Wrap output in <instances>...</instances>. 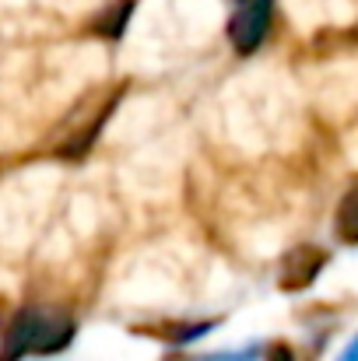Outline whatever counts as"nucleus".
I'll return each mask as SVG.
<instances>
[{
  "instance_id": "nucleus-5",
  "label": "nucleus",
  "mask_w": 358,
  "mask_h": 361,
  "mask_svg": "<svg viewBox=\"0 0 358 361\" xmlns=\"http://www.w3.org/2000/svg\"><path fill=\"white\" fill-rule=\"evenodd\" d=\"M338 361H358V337L348 344V348H345V355H341Z\"/></svg>"
},
{
  "instance_id": "nucleus-1",
  "label": "nucleus",
  "mask_w": 358,
  "mask_h": 361,
  "mask_svg": "<svg viewBox=\"0 0 358 361\" xmlns=\"http://www.w3.org/2000/svg\"><path fill=\"white\" fill-rule=\"evenodd\" d=\"M71 337H74L71 316L53 309H21L4 337L0 361H18L25 355H56L71 344Z\"/></svg>"
},
{
  "instance_id": "nucleus-3",
  "label": "nucleus",
  "mask_w": 358,
  "mask_h": 361,
  "mask_svg": "<svg viewBox=\"0 0 358 361\" xmlns=\"http://www.w3.org/2000/svg\"><path fill=\"white\" fill-rule=\"evenodd\" d=\"M320 267H323V252H320V249H295L292 256H285V267H281V284H285V291L306 288V284L316 277Z\"/></svg>"
},
{
  "instance_id": "nucleus-4",
  "label": "nucleus",
  "mask_w": 358,
  "mask_h": 361,
  "mask_svg": "<svg viewBox=\"0 0 358 361\" xmlns=\"http://www.w3.org/2000/svg\"><path fill=\"white\" fill-rule=\"evenodd\" d=\"M338 232H341V239L358 242V183L341 197V207H338Z\"/></svg>"
},
{
  "instance_id": "nucleus-2",
  "label": "nucleus",
  "mask_w": 358,
  "mask_h": 361,
  "mask_svg": "<svg viewBox=\"0 0 358 361\" xmlns=\"http://www.w3.org/2000/svg\"><path fill=\"white\" fill-rule=\"evenodd\" d=\"M267 28H270V0H249L229 25L232 46L239 53L260 49V42L267 39Z\"/></svg>"
}]
</instances>
